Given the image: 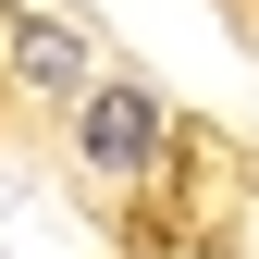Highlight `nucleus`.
<instances>
[{
  "mask_svg": "<svg viewBox=\"0 0 259 259\" xmlns=\"http://www.w3.org/2000/svg\"><path fill=\"white\" fill-rule=\"evenodd\" d=\"M87 160H99V173H148L160 160V99L148 87H99V99H87Z\"/></svg>",
  "mask_w": 259,
  "mask_h": 259,
  "instance_id": "nucleus-1",
  "label": "nucleus"
},
{
  "mask_svg": "<svg viewBox=\"0 0 259 259\" xmlns=\"http://www.w3.org/2000/svg\"><path fill=\"white\" fill-rule=\"evenodd\" d=\"M25 74H37V87H74V74H87V50L62 37V25H25Z\"/></svg>",
  "mask_w": 259,
  "mask_h": 259,
  "instance_id": "nucleus-2",
  "label": "nucleus"
}]
</instances>
